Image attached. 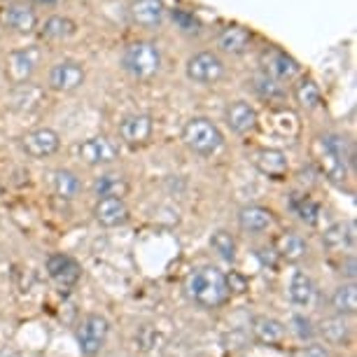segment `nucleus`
Instances as JSON below:
<instances>
[{
    "label": "nucleus",
    "mask_w": 357,
    "mask_h": 357,
    "mask_svg": "<svg viewBox=\"0 0 357 357\" xmlns=\"http://www.w3.org/2000/svg\"><path fill=\"white\" fill-rule=\"evenodd\" d=\"M211 248L225 261H234L236 259V241H234V236L227 234V231H222V229L211 236Z\"/></svg>",
    "instance_id": "473e14b6"
},
{
    "label": "nucleus",
    "mask_w": 357,
    "mask_h": 357,
    "mask_svg": "<svg viewBox=\"0 0 357 357\" xmlns=\"http://www.w3.org/2000/svg\"><path fill=\"white\" fill-rule=\"evenodd\" d=\"M131 19L136 26L143 29H157L164 22V3L161 0H133L131 3Z\"/></svg>",
    "instance_id": "2eb2a0df"
},
{
    "label": "nucleus",
    "mask_w": 357,
    "mask_h": 357,
    "mask_svg": "<svg viewBox=\"0 0 357 357\" xmlns=\"http://www.w3.org/2000/svg\"><path fill=\"white\" fill-rule=\"evenodd\" d=\"M259 63L266 75L280 79V82H287V79H294L299 75V63H296L287 52L275 50V47H266V50L261 52Z\"/></svg>",
    "instance_id": "423d86ee"
},
{
    "label": "nucleus",
    "mask_w": 357,
    "mask_h": 357,
    "mask_svg": "<svg viewBox=\"0 0 357 357\" xmlns=\"http://www.w3.org/2000/svg\"><path fill=\"white\" fill-rule=\"evenodd\" d=\"M152 129H154V122L150 114H145V112L126 114L122 122H119V136L131 147L145 145L152 136Z\"/></svg>",
    "instance_id": "9b49d317"
},
{
    "label": "nucleus",
    "mask_w": 357,
    "mask_h": 357,
    "mask_svg": "<svg viewBox=\"0 0 357 357\" xmlns=\"http://www.w3.org/2000/svg\"><path fill=\"white\" fill-rule=\"evenodd\" d=\"M36 5H40V8H52V5H56L59 0H33Z\"/></svg>",
    "instance_id": "58836bf2"
},
{
    "label": "nucleus",
    "mask_w": 357,
    "mask_h": 357,
    "mask_svg": "<svg viewBox=\"0 0 357 357\" xmlns=\"http://www.w3.org/2000/svg\"><path fill=\"white\" fill-rule=\"evenodd\" d=\"M320 143L325 150H329L332 154H336L339 159H343L346 164H353V145H350V140L346 136H339V133H325V136L320 138Z\"/></svg>",
    "instance_id": "7c9ffc66"
},
{
    "label": "nucleus",
    "mask_w": 357,
    "mask_h": 357,
    "mask_svg": "<svg viewBox=\"0 0 357 357\" xmlns=\"http://www.w3.org/2000/svg\"><path fill=\"white\" fill-rule=\"evenodd\" d=\"M45 40H68L77 33V24L73 22L70 17H63V15H54L50 17L47 22L43 24V29H40Z\"/></svg>",
    "instance_id": "393cba45"
},
{
    "label": "nucleus",
    "mask_w": 357,
    "mask_h": 357,
    "mask_svg": "<svg viewBox=\"0 0 357 357\" xmlns=\"http://www.w3.org/2000/svg\"><path fill=\"white\" fill-rule=\"evenodd\" d=\"M289 299L296 306H308L315 296V282L311 280V275L304 271H294L292 280H289Z\"/></svg>",
    "instance_id": "b1692460"
},
{
    "label": "nucleus",
    "mask_w": 357,
    "mask_h": 357,
    "mask_svg": "<svg viewBox=\"0 0 357 357\" xmlns=\"http://www.w3.org/2000/svg\"><path fill=\"white\" fill-rule=\"evenodd\" d=\"M3 22H5V26L15 29L17 33H31L38 26V17L29 5L15 3V5H8V8H5Z\"/></svg>",
    "instance_id": "aec40b11"
},
{
    "label": "nucleus",
    "mask_w": 357,
    "mask_h": 357,
    "mask_svg": "<svg viewBox=\"0 0 357 357\" xmlns=\"http://www.w3.org/2000/svg\"><path fill=\"white\" fill-rule=\"evenodd\" d=\"M93 218H96L98 225H103L107 229L112 227H122L129 220V208H126L124 199H98L96 208H93Z\"/></svg>",
    "instance_id": "4468645a"
},
{
    "label": "nucleus",
    "mask_w": 357,
    "mask_h": 357,
    "mask_svg": "<svg viewBox=\"0 0 357 357\" xmlns=\"http://www.w3.org/2000/svg\"><path fill=\"white\" fill-rule=\"evenodd\" d=\"M322 243L327 250L341 252V250H353L355 245V225L353 222H336L322 234Z\"/></svg>",
    "instance_id": "f3484780"
},
{
    "label": "nucleus",
    "mask_w": 357,
    "mask_h": 357,
    "mask_svg": "<svg viewBox=\"0 0 357 357\" xmlns=\"http://www.w3.org/2000/svg\"><path fill=\"white\" fill-rule=\"evenodd\" d=\"M77 154H79V159L89 166H105V164H112L119 152H117V145H114L112 140H107L105 136H91L79 143Z\"/></svg>",
    "instance_id": "1a4fd4ad"
},
{
    "label": "nucleus",
    "mask_w": 357,
    "mask_h": 357,
    "mask_svg": "<svg viewBox=\"0 0 357 357\" xmlns=\"http://www.w3.org/2000/svg\"><path fill=\"white\" fill-rule=\"evenodd\" d=\"M38 63H40V52L36 47H26V50H17L10 54L5 73H8V77L15 84H24L38 70Z\"/></svg>",
    "instance_id": "9d476101"
},
{
    "label": "nucleus",
    "mask_w": 357,
    "mask_h": 357,
    "mask_svg": "<svg viewBox=\"0 0 357 357\" xmlns=\"http://www.w3.org/2000/svg\"><path fill=\"white\" fill-rule=\"evenodd\" d=\"M255 166H257L259 173H264L273 180H282L289 171L285 152L273 150V147H264V150L255 154Z\"/></svg>",
    "instance_id": "dca6fc26"
},
{
    "label": "nucleus",
    "mask_w": 357,
    "mask_h": 357,
    "mask_svg": "<svg viewBox=\"0 0 357 357\" xmlns=\"http://www.w3.org/2000/svg\"><path fill=\"white\" fill-rule=\"evenodd\" d=\"M250 86L261 100H266V103H278V100L285 98V93H287L280 79L266 75V73H257V75H252Z\"/></svg>",
    "instance_id": "4be33fe9"
},
{
    "label": "nucleus",
    "mask_w": 357,
    "mask_h": 357,
    "mask_svg": "<svg viewBox=\"0 0 357 357\" xmlns=\"http://www.w3.org/2000/svg\"><path fill=\"white\" fill-rule=\"evenodd\" d=\"M238 225L248 234H261L273 225V213L264 206H245L238 213Z\"/></svg>",
    "instance_id": "6ab92c4d"
},
{
    "label": "nucleus",
    "mask_w": 357,
    "mask_h": 357,
    "mask_svg": "<svg viewBox=\"0 0 357 357\" xmlns=\"http://www.w3.org/2000/svg\"><path fill=\"white\" fill-rule=\"evenodd\" d=\"M306 252H308L306 241L301 238L299 234H294V231L282 234V236H278V241H275V255L282 257V259H287V261L304 259Z\"/></svg>",
    "instance_id": "5701e85b"
},
{
    "label": "nucleus",
    "mask_w": 357,
    "mask_h": 357,
    "mask_svg": "<svg viewBox=\"0 0 357 357\" xmlns=\"http://www.w3.org/2000/svg\"><path fill=\"white\" fill-rule=\"evenodd\" d=\"M105 336H107V320L100 318V315H86L77 329L79 353L84 357L98 355L105 343Z\"/></svg>",
    "instance_id": "39448f33"
},
{
    "label": "nucleus",
    "mask_w": 357,
    "mask_h": 357,
    "mask_svg": "<svg viewBox=\"0 0 357 357\" xmlns=\"http://www.w3.org/2000/svg\"><path fill=\"white\" fill-rule=\"evenodd\" d=\"M322 336L329 341V343H343L348 336V327L346 322L341 318H332V320H325L322 322Z\"/></svg>",
    "instance_id": "72a5a7b5"
},
{
    "label": "nucleus",
    "mask_w": 357,
    "mask_h": 357,
    "mask_svg": "<svg viewBox=\"0 0 357 357\" xmlns=\"http://www.w3.org/2000/svg\"><path fill=\"white\" fill-rule=\"evenodd\" d=\"M61 147V138L54 129H36V131H29L26 136L22 138V150L29 154L31 159H47L52 154L59 152Z\"/></svg>",
    "instance_id": "0eeeda50"
},
{
    "label": "nucleus",
    "mask_w": 357,
    "mask_h": 357,
    "mask_svg": "<svg viewBox=\"0 0 357 357\" xmlns=\"http://www.w3.org/2000/svg\"><path fill=\"white\" fill-rule=\"evenodd\" d=\"M126 192H129V183H126V178L119 173H103L93 180V194H96L98 199H107V197L124 199Z\"/></svg>",
    "instance_id": "412c9836"
},
{
    "label": "nucleus",
    "mask_w": 357,
    "mask_h": 357,
    "mask_svg": "<svg viewBox=\"0 0 357 357\" xmlns=\"http://www.w3.org/2000/svg\"><path fill=\"white\" fill-rule=\"evenodd\" d=\"M47 271H50L52 280H56L61 287H73L77 285L79 275H82V268L70 255H63V252H56L47 259Z\"/></svg>",
    "instance_id": "f8f14e48"
},
{
    "label": "nucleus",
    "mask_w": 357,
    "mask_h": 357,
    "mask_svg": "<svg viewBox=\"0 0 357 357\" xmlns=\"http://www.w3.org/2000/svg\"><path fill=\"white\" fill-rule=\"evenodd\" d=\"M292 325H294V334L299 336L301 341L313 339L315 329H313V325H311V320H306L304 315H294V318H292Z\"/></svg>",
    "instance_id": "c9c22d12"
},
{
    "label": "nucleus",
    "mask_w": 357,
    "mask_h": 357,
    "mask_svg": "<svg viewBox=\"0 0 357 357\" xmlns=\"http://www.w3.org/2000/svg\"><path fill=\"white\" fill-rule=\"evenodd\" d=\"M252 45V36L250 31L243 29V26H229L220 33L218 38V47L225 54H231V56H238V54H245Z\"/></svg>",
    "instance_id": "a211bd4d"
},
{
    "label": "nucleus",
    "mask_w": 357,
    "mask_h": 357,
    "mask_svg": "<svg viewBox=\"0 0 357 357\" xmlns=\"http://www.w3.org/2000/svg\"><path fill=\"white\" fill-rule=\"evenodd\" d=\"M122 68L136 79H150L161 68V52L154 43L138 40L124 47L122 54Z\"/></svg>",
    "instance_id": "f03ea898"
},
{
    "label": "nucleus",
    "mask_w": 357,
    "mask_h": 357,
    "mask_svg": "<svg viewBox=\"0 0 357 357\" xmlns=\"http://www.w3.org/2000/svg\"><path fill=\"white\" fill-rule=\"evenodd\" d=\"M346 275H348L350 280L355 278V259H353V257H350V259H348V264H346Z\"/></svg>",
    "instance_id": "4c0bfd02"
},
{
    "label": "nucleus",
    "mask_w": 357,
    "mask_h": 357,
    "mask_svg": "<svg viewBox=\"0 0 357 357\" xmlns=\"http://www.w3.org/2000/svg\"><path fill=\"white\" fill-rule=\"evenodd\" d=\"M255 336L266 346H278L285 339V327L273 318H257L255 320Z\"/></svg>",
    "instance_id": "c85d7f7f"
},
{
    "label": "nucleus",
    "mask_w": 357,
    "mask_h": 357,
    "mask_svg": "<svg viewBox=\"0 0 357 357\" xmlns=\"http://www.w3.org/2000/svg\"><path fill=\"white\" fill-rule=\"evenodd\" d=\"M294 357H329V353L322 346H301L294 350Z\"/></svg>",
    "instance_id": "e433bc0d"
},
{
    "label": "nucleus",
    "mask_w": 357,
    "mask_h": 357,
    "mask_svg": "<svg viewBox=\"0 0 357 357\" xmlns=\"http://www.w3.org/2000/svg\"><path fill=\"white\" fill-rule=\"evenodd\" d=\"M294 98L304 110H315V107L322 105L320 86L315 84L311 77H301L299 82L294 84Z\"/></svg>",
    "instance_id": "a878e982"
},
{
    "label": "nucleus",
    "mask_w": 357,
    "mask_h": 357,
    "mask_svg": "<svg viewBox=\"0 0 357 357\" xmlns=\"http://www.w3.org/2000/svg\"><path fill=\"white\" fill-rule=\"evenodd\" d=\"M332 306L336 308V313L353 315L357 311V289H355V285L336 287L334 294H332Z\"/></svg>",
    "instance_id": "2f4dec72"
},
{
    "label": "nucleus",
    "mask_w": 357,
    "mask_h": 357,
    "mask_svg": "<svg viewBox=\"0 0 357 357\" xmlns=\"http://www.w3.org/2000/svg\"><path fill=\"white\" fill-rule=\"evenodd\" d=\"M185 73L192 82L211 86L218 84L222 75H225V61L215 52H199L190 56V61L185 66Z\"/></svg>",
    "instance_id": "20e7f679"
},
{
    "label": "nucleus",
    "mask_w": 357,
    "mask_h": 357,
    "mask_svg": "<svg viewBox=\"0 0 357 357\" xmlns=\"http://www.w3.org/2000/svg\"><path fill=\"white\" fill-rule=\"evenodd\" d=\"M183 140L194 154L199 157H213L225 145V136L218 129V124L208 117H192L183 129Z\"/></svg>",
    "instance_id": "7ed1b4c3"
},
{
    "label": "nucleus",
    "mask_w": 357,
    "mask_h": 357,
    "mask_svg": "<svg viewBox=\"0 0 357 357\" xmlns=\"http://www.w3.org/2000/svg\"><path fill=\"white\" fill-rule=\"evenodd\" d=\"M289 208H292L296 218L301 222H306V225L313 227L320 222V206L315 204L311 197H306V194H292V197H289Z\"/></svg>",
    "instance_id": "bb28decb"
},
{
    "label": "nucleus",
    "mask_w": 357,
    "mask_h": 357,
    "mask_svg": "<svg viewBox=\"0 0 357 357\" xmlns=\"http://www.w3.org/2000/svg\"><path fill=\"white\" fill-rule=\"evenodd\" d=\"M54 192L59 194V197L63 199H75L79 192H82V183H79V178L68 168H59V171H54Z\"/></svg>",
    "instance_id": "cd10ccee"
},
{
    "label": "nucleus",
    "mask_w": 357,
    "mask_h": 357,
    "mask_svg": "<svg viewBox=\"0 0 357 357\" xmlns=\"http://www.w3.org/2000/svg\"><path fill=\"white\" fill-rule=\"evenodd\" d=\"M185 292L194 304H199L204 308H215V306L225 304L229 296L227 275L213 266L197 268L194 273L187 275Z\"/></svg>",
    "instance_id": "f257e3e1"
},
{
    "label": "nucleus",
    "mask_w": 357,
    "mask_h": 357,
    "mask_svg": "<svg viewBox=\"0 0 357 357\" xmlns=\"http://www.w3.org/2000/svg\"><path fill=\"white\" fill-rule=\"evenodd\" d=\"M171 19H173V24L178 26V29L183 31V33H199L201 31V22L192 15V12H187V10H173Z\"/></svg>",
    "instance_id": "f704fd0d"
},
{
    "label": "nucleus",
    "mask_w": 357,
    "mask_h": 357,
    "mask_svg": "<svg viewBox=\"0 0 357 357\" xmlns=\"http://www.w3.org/2000/svg\"><path fill=\"white\" fill-rule=\"evenodd\" d=\"M225 122L234 133L245 136V133H250L257 126V110L250 103H245V100H234L225 110Z\"/></svg>",
    "instance_id": "ddd939ff"
},
{
    "label": "nucleus",
    "mask_w": 357,
    "mask_h": 357,
    "mask_svg": "<svg viewBox=\"0 0 357 357\" xmlns=\"http://www.w3.org/2000/svg\"><path fill=\"white\" fill-rule=\"evenodd\" d=\"M320 166H322V173H325L334 185H343L348 180V164L336 157V154L325 150V147H322V154H320Z\"/></svg>",
    "instance_id": "c756f323"
},
{
    "label": "nucleus",
    "mask_w": 357,
    "mask_h": 357,
    "mask_svg": "<svg viewBox=\"0 0 357 357\" xmlns=\"http://www.w3.org/2000/svg\"><path fill=\"white\" fill-rule=\"evenodd\" d=\"M86 73L84 66L77 61H59L56 66H52L50 70V86L54 91H75L84 84Z\"/></svg>",
    "instance_id": "6e6552de"
}]
</instances>
